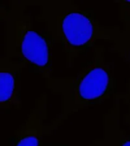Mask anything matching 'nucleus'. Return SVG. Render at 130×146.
<instances>
[{
    "mask_svg": "<svg viewBox=\"0 0 130 146\" xmlns=\"http://www.w3.org/2000/svg\"><path fill=\"white\" fill-rule=\"evenodd\" d=\"M113 96L122 100L123 103L126 105L127 111L124 114V121L130 129V77L126 83L125 91L122 92L115 93Z\"/></svg>",
    "mask_w": 130,
    "mask_h": 146,
    "instance_id": "8",
    "label": "nucleus"
},
{
    "mask_svg": "<svg viewBox=\"0 0 130 146\" xmlns=\"http://www.w3.org/2000/svg\"><path fill=\"white\" fill-rule=\"evenodd\" d=\"M113 98V106L103 116L102 137L93 140L88 146H130V135L120 123V100Z\"/></svg>",
    "mask_w": 130,
    "mask_h": 146,
    "instance_id": "6",
    "label": "nucleus"
},
{
    "mask_svg": "<svg viewBox=\"0 0 130 146\" xmlns=\"http://www.w3.org/2000/svg\"><path fill=\"white\" fill-rule=\"evenodd\" d=\"M120 25H106L105 33L110 42L109 51L121 58L130 67V19Z\"/></svg>",
    "mask_w": 130,
    "mask_h": 146,
    "instance_id": "7",
    "label": "nucleus"
},
{
    "mask_svg": "<svg viewBox=\"0 0 130 146\" xmlns=\"http://www.w3.org/2000/svg\"><path fill=\"white\" fill-rule=\"evenodd\" d=\"M48 117V95L42 93L35 101L24 121L15 131L12 146H42L44 120Z\"/></svg>",
    "mask_w": 130,
    "mask_h": 146,
    "instance_id": "5",
    "label": "nucleus"
},
{
    "mask_svg": "<svg viewBox=\"0 0 130 146\" xmlns=\"http://www.w3.org/2000/svg\"><path fill=\"white\" fill-rule=\"evenodd\" d=\"M31 0L11 1L0 5L3 23L4 56L25 63L46 80L52 76L51 43L33 26L32 17L26 13Z\"/></svg>",
    "mask_w": 130,
    "mask_h": 146,
    "instance_id": "3",
    "label": "nucleus"
},
{
    "mask_svg": "<svg viewBox=\"0 0 130 146\" xmlns=\"http://www.w3.org/2000/svg\"><path fill=\"white\" fill-rule=\"evenodd\" d=\"M27 64L6 56L0 58V107L1 109L20 110L21 75Z\"/></svg>",
    "mask_w": 130,
    "mask_h": 146,
    "instance_id": "4",
    "label": "nucleus"
},
{
    "mask_svg": "<svg viewBox=\"0 0 130 146\" xmlns=\"http://www.w3.org/2000/svg\"><path fill=\"white\" fill-rule=\"evenodd\" d=\"M103 45L93 48L92 59L75 76L53 77L45 80L46 87L61 98V111L45 123L44 136L55 131L79 110L100 105L116 93L114 63L108 60Z\"/></svg>",
    "mask_w": 130,
    "mask_h": 146,
    "instance_id": "1",
    "label": "nucleus"
},
{
    "mask_svg": "<svg viewBox=\"0 0 130 146\" xmlns=\"http://www.w3.org/2000/svg\"><path fill=\"white\" fill-rule=\"evenodd\" d=\"M39 7L35 20L43 23L46 36L51 43L59 44L65 53L68 68L98 40L107 42L105 25L94 16V12L79 7L72 0H31Z\"/></svg>",
    "mask_w": 130,
    "mask_h": 146,
    "instance_id": "2",
    "label": "nucleus"
},
{
    "mask_svg": "<svg viewBox=\"0 0 130 146\" xmlns=\"http://www.w3.org/2000/svg\"><path fill=\"white\" fill-rule=\"evenodd\" d=\"M119 7V20L120 22L130 19V0L115 1Z\"/></svg>",
    "mask_w": 130,
    "mask_h": 146,
    "instance_id": "9",
    "label": "nucleus"
}]
</instances>
